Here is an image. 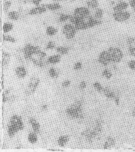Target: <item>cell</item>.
I'll return each mask as SVG.
<instances>
[{
    "mask_svg": "<svg viewBox=\"0 0 135 152\" xmlns=\"http://www.w3.org/2000/svg\"><path fill=\"white\" fill-rule=\"evenodd\" d=\"M86 87H87V83L85 81H81L79 85V88L81 90H84V89H85Z\"/></svg>",
    "mask_w": 135,
    "mask_h": 152,
    "instance_id": "39",
    "label": "cell"
},
{
    "mask_svg": "<svg viewBox=\"0 0 135 152\" xmlns=\"http://www.w3.org/2000/svg\"><path fill=\"white\" fill-rule=\"evenodd\" d=\"M15 74L18 78L24 79L27 75V69L24 66H18L15 68Z\"/></svg>",
    "mask_w": 135,
    "mask_h": 152,
    "instance_id": "14",
    "label": "cell"
},
{
    "mask_svg": "<svg viewBox=\"0 0 135 152\" xmlns=\"http://www.w3.org/2000/svg\"><path fill=\"white\" fill-rule=\"evenodd\" d=\"M112 18L113 20L118 23H125L127 22L132 18V14L128 10L112 12Z\"/></svg>",
    "mask_w": 135,
    "mask_h": 152,
    "instance_id": "4",
    "label": "cell"
},
{
    "mask_svg": "<svg viewBox=\"0 0 135 152\" xmlns=\"http://www.w3.org/2000/svg\"><path fill=\"white\" fill-rule=\"evenodd\" d=\"M82 104L83 103L81 100H76L66 109V113L71 118L81 120L84 116Z\"/></svg>",
    "mask_w": 135,
    "mask_h": 152,
    "instance_id": "1",
    "label": "cell"
},
{
    "mask_svg": "<svg viewBox=\"0 0 135 152\" xmlns=\"http://www.w3.org/2000/svg\"><path fill=\"white\" fill-rule=\"evenodd\" d=\"M45 5L48 10L50 11H56L59 10L62 8L61 5L58 2L49 3L45 4Z\"/></svg>",
    "mask_w": 135,
    "mask_h": 152,
    "instance_id": "19",
    "label": "cell"
},
{
    "mask_svg": "<svg viewBox=\"0 0 135 152\" xmlns=\"http://www.w3.org/2000/svg\"><path fill=\"white\" fill-rule=\"evenodd\" d=\"M81 135L88 142H93V140L95 139L97 137L95 132L93 129H89V128L84 130L81 133Z\"/></svg>",
    "mask_w": 135,
    "mask_h": 152,
    "instance_id": "12",
    "label": "cell"
},
{
    "mask_svg": "<svg viewBox=\"0 0 135 152\" xmlns=\"http://www.w3.org/2000/svg\"><path fill=\"white\" fill-rule=\"evenodd\" d=\"M71 83H72V82H71L70 80H65L64 81H63L62 83L61 86L63 88H68V87L71 86Z\"/></svg>",
    "mask_w": 135,
    "mask_h": 152,
    "instance_id": "38",
    "label": "cell"
},
{
    "mask_svg": "<svg viewBox=\"0 0 135 152\" xmlns=\"http://www.w3.org/2000/svg\"><path fill=\"white\" fill-rule=\"evenodd\" d=\"M55 48V44L54 42L49 41L48 42L46 45V49L47 50H52Z\"/></svg>",
    "mask_w": 135,
    "mask_h": 152,
    "instance_id": "36",
    "label": "cell"
},
{
    "mask_svg": "<svg viewBox=\"0 0 135 152\" xmlns=\"http://www.w3.org/2000/svg\"><path fill=\"white\" fill-rule=\"evenodd\" d=\"M16 99V95L13 88H9L4 90L2 94V100L4 103L12 102Z\"/></svg>",
    "mask_w": 135,
    "mask_h": 152,
    "instance_id": "7",
    "label": "cell"
},
{
    "mask_svg": "<svg viewBox=\"0 0 135 152\" xmlns=\"http://www.w3.org/2000/svg\"><path fill=\"white\" fill-rule=\"evenodd\" d=\"M24 128L23 121L21 116L14 115L12 116L8 126L7 132L8 135L13 137L19 131Z\"/></svg>",
    "mask_w": 135,
    "mask_h": 152,
    "instance_id": "2",
    "label": "cell"
},
{
    "mask_svg": "<svg viewBox=\"0 0 135 152\" xmlns=\"http://www.w3.org/2000/svg\"><path fill=\"white\" fill-rule=\"evenodd\" d=\"M104 11L103 9L99 7L95 10L93 17L97 20H102V18L104 17Z\"/></svg>",
    "mask_w": 135,
    "mask_h": 152,
    "instance_id": "23",
    "label": "cell"
},
{
    "mask_svg": "<svg viewBox=\"0 0 135 152\" xmlns=\"http://www.w3.org/2000/svg\"><path fill=\"white\" fill-rule=\"evenodd\" d=\"M28 139L30 143L31 144L36 143L38 140L37 134L34 132L30 133L28 137Z\"/></svg>",
    "mask_w": 135,
    "mask_h": 152,
    "instance_id": "29",
    "label": "cell"
},
{
    "mask_svg": "<svg viewBox=\"0 0 135 152\" xmlns=\"http://www.w3.org/2000/svg\"><path fill=\"white\" fill-rule=\"evenodd\" d=\"M3 38L4 41L7 42L8 43L14 44L17 42V39H15L14 37L8 34H4Z\"/></svg>",
    "mask_w": 135,
    "mask_h": 152,
    "instance_id": "31",
    "label": "cell"
},
{
    "mask_svg": "<svg viewBox=\"0 0 135 152\" xmlns=\"http://www.w3.org/2000/svg\"><path fill=\"white\" fill-rule=\"evenodd\" d=\"M40 79L37 76H32L28 81V86L26 88V93L28 95H31L35 92L40 84Z\"/></svg>",
    "mask_w": 135,
    "mask_h": 152,
    "instance_id": "6",
    "label": "cell"
},
{
    "mask_svg": "<svg viewBox=\"0 0 135 152\" xmlns=\"http://www.w3.org/2000/svg\"><path fill=\"white\" fill-rule=\"evenodd\" d=\"M69 140V137L66 135H63L59 137L58 140V144L60 147H64Z\"/></svg>",
    "mask_w": 135,
    "mask_h": 152,
    "instance_id": "20",
    "label": "cell"
},
{
    "mask_svg": "<svg viewBox=\"0 0 135 152\" xmlns=\"http://www.w3.org/2000/svg\"><path fill=\"white\" fill-rule=\"evenodd\" d=\"M71 15L67 14H61L58 17V21L61 23H64L67 22V21H69L71 18Z\"/></svg>",
    "mask_w": 135,
    "mask_h": 152,
    "instance_id": "30",
    "label": "cell"
},
{
    "mask_svg": "<svg viewBox=\"0 0 135 152\" xmlns=\"http://www.w3.org/2000/svg\"><path fill=\"white\" fill-rule=\"evenodd\" d=\"M129 8L128 1L126 0H118L115 5L112 7V12L128 10Z\"/></svg>",
    "mask_w": 135,
    "mask_h": 152,
    "instance_id": "9",
    "label": "cell"
},
{
    "mask_svg": "<svg viewBox=\"0 0 135 152\" xmlns=\"http://www.w3.org/2000/svg\"><path fill=\"white\" fill-rule=\"evenodd\" d=\"M93 86L97 91L99 92V93H102L104 88L99 82H95L93 84Z\"/></svg>",
    "mask_w": 135,
    "mask_h": 152,
    "instance_id": "33",
    "label": "cell"
},
{
    "mask_svg": "<svg viewBox=\"0 0 135 152\" xmlns=\"http://www.w3.org/2000/svg\"><path fill=\"white\" fill-rule=\"evenodd\" d=\"M114 101H115V103L116 104L118 105L120 103V95L118 93H116L115 96V98H114Z\"/></svg>",
    "mask_w": 135,
    "mask_h": 152,
    "instance_id": "42",
    "label": "cell"
},
{
    "mask_svg": "<svg viewBox=\"0 0 135 152\" xmlns=\"http://www.w3.org/2000/svg\"><path fill=\"white\" fill-rule=\"evenodd\" d=\"M48 74L50 77L53 79H57L59 75V71L57 69L54 67H52L49 69L48 71Z\"/></svg>",
    "mask_w": 135,
    "mask_h": 152,
    "instance_id": "26",
    "label": "cell"
},
{
    "mask_svg": "<svg viewBox=\"0 0 135 152\" xmlns=\"http://www.w3.org/2000/svg\"><path fill=\"white\" fill-rule=\"evenodd\" d=\"M132 115L133 116L135 117V108H134L132 111Z\"/></svg>",
    "mask_w": 135,
    "mask_h": 152,
    "instance_id": "47",
    "label": "cell"
},
{
    "mask_svg": "<svg viewBox=\"0 0 135 152\" xmlns=\"http://www.w3.org/2000/svg\"><path fill=\"white\" fill-rule=\"evenodd\" d=\"M31 2L32 4H34L35 6H38L41 4L43 0H31Z\"/></svg>",
    "mask_w": 135,
    "mask_h": 152,
    "instance_id": "41",
    "label": "cell"
},
{
    "mask_svg": "<svg viewBox=\"0 0 135 152\" xmlns=\"http://www.w3.org/2000/svg\"><path fill=\"white\" fill-rule=\"evenodd\" d=\"M128 52L130 56L135 57V49H128Z\"/></svg>",
    "mask_w": 135,
    "mask_h": 152,
    "instance_id": "43",
    "label": "cell"
},
{
    "mask_svg": "<svg viewBox=\"0 0 135 152\" xmlns=\"http://www.w3.org/2000/svg\"><path fill=\"white\" fill-rule=\"evenodd\" d=\"M28 122H29L30 125L32 126L34 132L37 134L39 133L40 132V129H41V125L38 121L34 118L31 117L29 119Z\"/></svg>",
    "mask_w": 135,
    "mask_h": 152,
    "instance_id": "15",
    "label": "cell"
},
{
    "mask_svg": "<svg viewBox=\"0 0 135 152\" xmlns=\"http://www.w3.org/2000/svg\"><path fill=\"white\" fill-rule=\"evenodd\" d=\"M12 2L9 0H7L4 1L3 4V10L4 13L8 12L9 9L11 7Z\"/></svg>",
    "mask_w": 135,
    "mask_h": 152,
    "instance_id": "34",
    "label": "cell"
},
{
    "mask_svg": "<svg viewBox=\"0 0 135 152\" xmlns=\"http://www.w3.org/2000/svg\"><path fill=\"white\" fill-rule=\"evenodd\" d=\"M82 68V63L81 61H77L73 66V69L75 71H79Z\"/></svg>",
    "mask_w": 135,
    "mask_h": 152,
    "instance_id": "37",
    "label": "cell"
},
{
    "mask_svg": "<svg viewBox=\"0 0 135 152\" xmlns=\"http://www.w3.org/2000/svg\"><path fill=\"white\" fill-rule=\"evenodd\" d=\"M56 51L61 55H66L68 54L69 49L68 47L65 46H59L56 48Z\"/></svg>",
    "mask_w": 135,
    "mask_h": 152,
    "instance_id": "27",
    "label": "cell"
},
{
    "mask_svg": "<svg viewBox=\"0 0 135 152\" xmlns=\"http://www.w3.org/2000/svg\"><path fill=\"white\" fill-rule=\"evenodd\" d=\"M86 7L91 10H94L99 7V0H88L86 1Z\"/></svg>",
    "mask_w": 135,
    "mask_h": 152,
    "instance_id": "21",
    "label": "cell"
},
{
    "mask_svg": "<svg viewBox=\"0 0 135 152\" xmlns=\"http://www.w3.org/2000/svg\"><path fill=\"white\" fill-rule=\"evenodd\" d=\"M7 17L11 20L17 21L19 20L20 15L17 11H11L8 13Z\"/></svg>",
    "mask_w": 135,
    "mask_h": 152,
    "instance_id": "24",
    "label": "cell"
},
{
    "mask_svg": "<svg viewBox=\"0 0 135 152\" xmlns=\"http://www.w3.org/2000/svg\"><path fill=\"white\" fill-rule=\"evenodd\" d=\"M58 32V28L52 26H48L45 30L46 35L48 36H50V37L55 36V34H57Z\"/></svg>",
    "mask_w": 135,
    "mask_h": 152,
    "instance_id": "22",
    "label": "cell"
},
{
    "mask_svg": "<svg viewBox=\"0 0 135 152\" xmlns=\"http://www.w3.org/2000/svg\"><path fill=\"white\" fill-rule=\"evenodd\" d=\"M98 62L104 66H107L111 63V59L108 50H103L98 56Z\"/></svg>",
    "mask_w": 135,
    "mask_h": 152,
    "instance_id": "10",
    "label": "cell"
},
{
    "mask_svg": "<svg viewBox=\"0 0 135 152\" xmlns=\"http://www.w3.org/2000/svg\"><path fill=\"white\" fill-rule=\"evenodd\" d=\"M112 68H113V70H115V71H116L117 70V66H116L115 65H114L112 66Z\"/></svg>",
    "mask_w": 135,
    "mask_h": 152,
    "instance_id": "45",
    "label": "cell"
},
{
    "mask_svg": "<svg viewBox=\"0 0 135 152\" xmlns=\"http://www.w3.org/2000/svg\"><path fill=\"white\" fill-rule=\"evenodd\" d=\"M69 1H76L77 0H69Z\"/></svg>",
    "mask_w": 135,
    "mask_h": 152,
    "instance_id": "48",
    "label": "cell"
},
{
    "mask_svg": "<svg viewBox=\"0 0 135 152\" xmlns=\"http://www.w3.org/2000/svg\"><path fill=\"white\" fill-rule=\"evenodd\" d=\"M128 1L129 5V8L135 12V0H129Z\"/></svg>",
    "mask_w": 135,
    "mask_h": 152,
    "instance_id": "40",
    "label": "cell"
},
{
    "mask_svg": "<svg viewBox=\"0 0 135 152\" xmlns=\"http://www.w3.org/2000/svg\"><path fill=\"white\" fill-rule=\"evenodd\" d=\"M52 1L55 2H59V1H65L66 0H52Z\"/></svg>",
    "mask_w": 135,
    "mask_h": 152,
    "instance_id": "46",
    "label": "cell"
},
{
    "mask_svg": "<svg viewBox=\"0 0 135 152\" xmlns=\"http://www.w3.org/2000/svg\"><path fill=\"white\" fill-rule=\"evenodd\" d=\"M14 28L13 23L10 22H5L3 25V31L4 34H7L8 32H10Z\"/></svg>",
    "mask_w": 135,
    "mask_h": 152,
    "instance_id": "25",
    "label": "cell"
},
{
    "mask_svg": "<svg viewBox=\"0 0 135 152\" xmlns=\"http://www.w3.org/2000/svg\"><path fill=\"white\" fill-rule=\"evenodd\" d=\"M11 59V54L7 52L3 51L1 55V65L3 68H7L9 65Z\"/></svg>",
    "mask_w": 135,
    "mask_h": 152,
    "instance_id": "13",
    "label": "cell"
},
{
    "mask_svg": "<svg viewBox=\"0 0 135 152\" xmlns=\"http://www.w3.org/2000/svg\"><path fill=\"white\" fill-rule=\"evenodd\" d=\"M77 31L74 25L71 23H67L63 26L62 33L66 39L72 40L76 36Z\"/></svg>",
    "mask_w": 135,
    "mask_h": 152,
    "instance_id": "5",
    "label": "cell"
},
{
    "mask_svg": "<svg viewBox=\"0 0 135 152\" xmlns=\"http://www.w3.org/2000/svg\"><path fill=\"white\" fill-rule=\"evenodd\" d=\"M102 93L106 98L109 99H114L116 95L115 92L108 86L104 88Z\"/></svg>",
    "mask_w": 135,
    "mask_h": 152,
    "instance_id": "17",
    "label": "cell"
},
{
    "mask_svg": "<svg viewBox=\"0 0 135 152\" xmlns=\"http://www.w3.org/2000/svg\"><path fill=\"white\" fill-rule=\"evenodd\" d=\"M61 55L59 54L54 55L48 58L47 61L48 63L52 64H56L61 62Z\"/></svg>",
    "mask_w": 135,
    "mask_h": 152,
    "instance_id": "18",
    "label": "cell"
},
{
    "mask_svg": "<svg viewBox=\"0 0 135 152\" xmlns=\"http://www.w3.org/2000/svg\"><path fill=\"white\" fill-rule=\"evenodd\" d=\"M116 141L115 138L112 137H108L104 142L103 148L105 150H109L113 148L115 145Z\"/></svg>",
    "mask_w": 135,
    "mask_h": 152,
    "instance_id": "16",
    "label": "cell"
},
{
    "mask_svg": "<svg viewBox=\"0 0 135 152\" xmlns=\"http://www.w3.org/2000/svg\"><path fill=\"white\" fill-rule=\"evenodd\" d=\"M102 76L106 79H110L112 76V73L109 69H105L102 72Z\"/></svg>",
    "mask_w": 135,
    "mask_h": 152,
    "instance_id": "32",
    "label": "cell"
},
{
    "mask_svg": "<svg viewBox=\"0 0 135 152\" xmlns=\"http://www.w3.org/2000/svg\"><path fill=\"white\" fill-rule=\"evenodd\" d=\"M47 9L46 8L45 4H40L38 6H35L34 7L30 9L28 14L31 16L40 15L45 13Z\"/></svg>",
    "mask_w": 135,
    "mask_h": 152,
    "instance_id": "11",
    "label": "cell"
},
{
    "mask_svg": "<svg viewBox=\"0 0 135 152\" xmlns=\"http://www.w3.org/2000/svg\"><path fill=\"white\" fill-rule=\"evenodd\" d=\"M128 49H135V37H129L126 39Z\"/></svg>",
    "mask_w": 135,
    "mask_h": 152,
    "instance_id": "28",
    "label": "cell"
},
{
    "mask_svg": "<svg viewBox=\"0 0 135 152\" xmlns=\"http://www.w3.org/2000/svg\"><path fill=\"white\" fill-rule=\"evenodd\" d=\"M48 109V105L46 104H44L41 106V110L42 111H45Z\"/></svg>",
    "mask_w": 135,
    "mask_h": 152,
    "instance_id": "44",
    "label": "cell"
},
{
    "mask_svg": "<svg viewBox=\"0 0 135 152\" xmlns=\"http://www.w3.org/2000/svg\"><path fill=\"white\" fill-rule=\"evenodd\" d=\"M107 50L109 54L111 62L116 64L122 61L123 59V53L120 48L115 47H109Z\"/></svg>",
    "mask_w": 135,
    "mask_h": 152,
    "instance_id": "3",
    "label": "cell"
},
{
    "mask_svg": "<svg viewBox=\"0 0 135 152\" xmlns=\"http://www.w3.org/2000/svg\"><path fill=\"white\" fill-rule=\"evenodd\" d=\"M127 66L131 70H135V59H131L127 62Z\"/></svg>",
    "mask_w": 135,
    "mask_h": 152,
    "instance_id": "35",
    "label": "cell"
},
{
    "mask_svg": "<svg viewBox=\"0 0 135 152\" xmlns=\"http://www.w3.org/2000/svg\"><path fill=\"white\" fill-rule=\"evenodd\" d=\"M77 17L85 18L91 15V10L87 7H77L73 11V14Z\"/></svg>",
    "mask_w": 135,
    "mask_h": 152,
    "instance_id": "8",
    "label": "cell"
}]
</instances>
